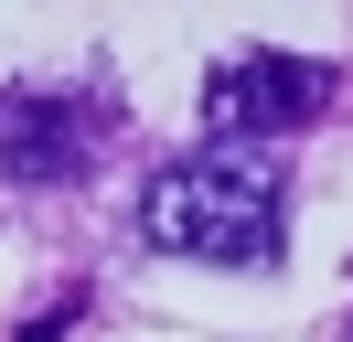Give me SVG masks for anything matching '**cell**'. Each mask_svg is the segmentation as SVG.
I'll return each instance as SVG.
<instances>
[{"instance_id": "1", "label": "cell", "mask_w": 353, "mask_h": 342, "mask_svg": "<svg viewBox=\"0 0 353 342\" xmlns=\"http://www.w3.org/2000/svg\"><path fill=\"white\" fill-rule=\"evenodd\" d=\"M139 235L172 246V256H203V268H279V246H289V182H279L268 150L203 139V150H182V161L150 171Z\"/></svg>"}, {"instance_id": "2", "label": "cell", "mask_w": 353, "mask_h": 342, "mask_svg": "<svg viewBox=\"0 0 353 342\" xmlns=\"http://www.w3.org/2000/svg\"><path fill=\"white\" fill-rule=\"evenodd\" d=\"M321 107H332V64H310V54H236L203 86L214 139H279V128L321 118Z\"/></svg>"}, {"instance_id": "3", "label": "cell", "mask_w": 353, "mask_h": 342, "mask_svg": "<svg viewBox=\"0 0 353 342\" xmlns=\"http://www.w3.org/2000/svg\"><path fill=\"white\" fill-rule=\"evenodd\" d=\"M97 161V118L75 97H0V171L11 182H65Z\"/></svg>"}]
</instances>
